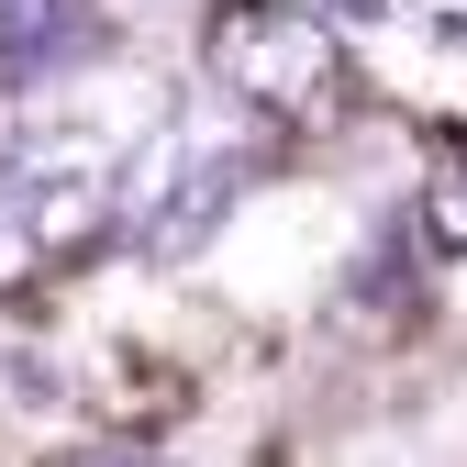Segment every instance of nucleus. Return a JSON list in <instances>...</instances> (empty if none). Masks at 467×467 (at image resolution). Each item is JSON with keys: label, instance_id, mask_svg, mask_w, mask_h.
I'll return each mask as SVG.
<instances>
[{"label": "nucleus", "instance_id": "1", "mask_svg": "<svg viewBox=\"0 0 467 467\" xmlns=\"http://www.w3.org/2000/svg\"><path fill=\"white\" fill-rule=\"evenodd\" d=\"M201 67L234 111H267V123H334L345 111V56L301 0H223L201 34Z\"/></svg>", "mask_w": 467, "mask_h": 467}, {"label": "nucleus", "instance_id": "2", "mask_svg": "<svg viewBox=\"0 0 467 467\" xmlns=\"http://www.w3.org/2000/svg\"><path fill=\"white\" fill-rule=\"evenodd\" d=\"M245 179H256V156L245 145H201V134H145L134 156H123V179H111V234H123L134 256H190L201 234L245 201Z\"/></svg>", "mask_w": 467, "mask_h": 467}, {"label": "nucleus", "instance_id": "3", "mask_svg": "<svg viewBox=\"0 0 467 467\" xmlns=\"http://www.w3.org/2000/svg\"><path fill=\"white\" fill-rule=\"evenodd\" d=\"M89 45V0H0V78H45Z\"/></svg>", "mask_w": 467, "mask_h": 467}, {"label": "nucleus", "instance_id": "4", "mask_svg": "<svg viewBox=\"0 0 467 467\" xmlns=\"http://www.w3.org/2000/svg\"><path fill=\"white\" fill-rule=\"evenodd\" d=\"M423 234H434V245L445 256H467V134L434 156V190H423Z\"/></svg>", "mask_w": 467, "mask_h": 467}, {"label": "nucleus", "instance_id": "5", "mask_svg": "<svg viewBox=\"0 0 467 467\" xmlns=\"http://www.w3.org/2000/svg\"><path fill=\"white\" fill-rule=\"evenodd\" d=\"M67 467H156V456H134V445H89V456H67Z\"/></svg>", "mask_w": 467, "mask_h": 467}, {"label": "nucleus", "instance_id": "6", "mask_svg": "<svg viewBox=\"0 0 467 467\" xmlns=\"http://www.w3.org/2000/svg\"><path fill=\"white\" fill-rule=\"evenodd\" d=\"M323 12H334V23H379L389 0H323Z\"/></svg>", "mask_w": 467, "mask_h": 467}]
</instances>
